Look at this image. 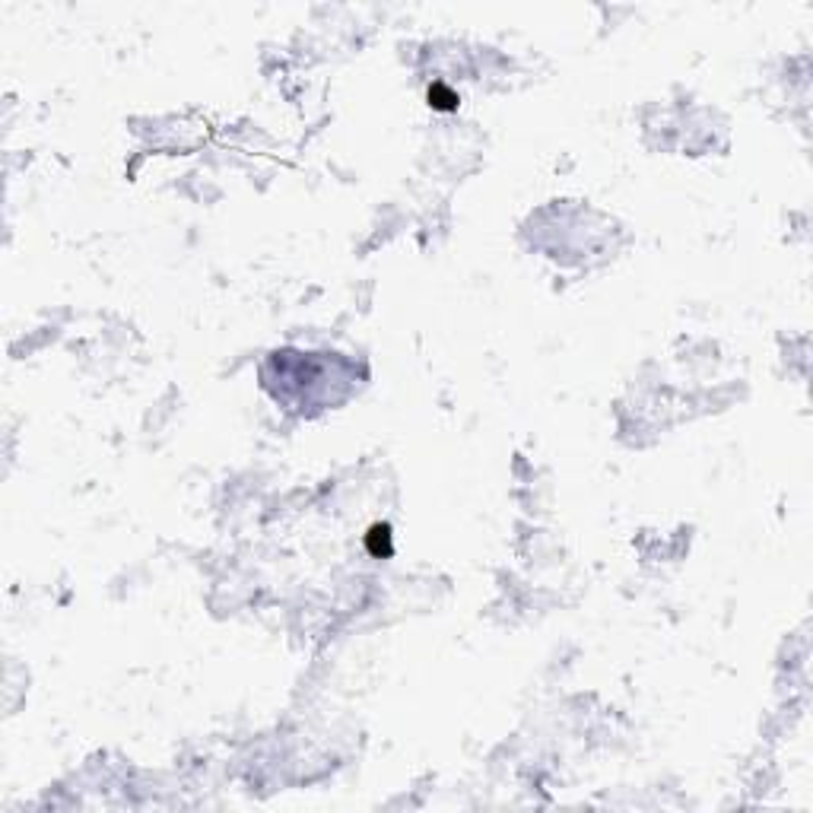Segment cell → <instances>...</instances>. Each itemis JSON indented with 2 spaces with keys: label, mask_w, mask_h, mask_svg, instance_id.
I'll list each match as a JSON object with an SVG mask.
<instances>
[{
  "label": "cell",
  "mask_w": 813,
  "mask_h": 813,
  "mask_svg": "<svg viewBox=\"0 0 813 813\" xmlns=\"http://www.w3.org/2000/svg\"><path fill=\"white\" fill-rule=\"evenodd\" d=\"M429 102H432V108H439V111H451V108H457V96L445 83L432 86V89H429Z\"/></svg>",
  "instance_id": "1"
},
{
  "label": "cell",
  "mask_w": 813,
  "mask_h": 813,
  "mask_svg": "<svg viewBox=\"0 0 813 813\" xmlns=\"http://www.w3.org/2000/svg\"><path fill=\"white\" fill-rule=\"evenodd\" d=\"M369 550L375 556H391V534L388 528H372L369 531Z\"/></svg>",
  "instance_id": "2"
}]
</instances>
